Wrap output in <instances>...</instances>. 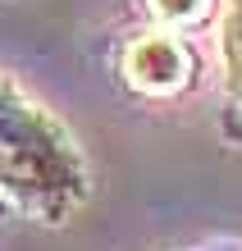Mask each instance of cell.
<instances>
[{
    "instance_id": "cell-1",
    "label": "cell",
    "mask_w": 242,
    "mask_h": 251,
    "mask_svg": "<svg viewBox=\"0 0 242 251\" xmlns=\"http://www.w3.org/2000/svg\"><path fill=\"white\" fill-rule=\"evenodd\" d=\"M0 183L46 215H64L82 192V169L64 132L0 82Z\"/></svg>"
},
{
    "instance_id": "cell-2",
    "label": "cell",
    "mask_w": 242,
    "mask_h": 251,
    "mask_svg": "<svg viewBox=\"0 0 242 251\" xmlns=\"http://www.w3.org/2000/svg\"><path fill=\"white\" fill-rule=\"evenodd\" d=\"M124 73L142 92H174L188 78V50L174 37H142L124 55Z\"/></svg>"
},
{
    "instance_id": "cell-3",
    "label": "cell",
    "mask_w": 242,
    "mask_h": 251,
    "mask_svg": "<svg viewBox=\"0 0 242 251\" xmlns=\"http://www.w3.org/2000/svg\"><path fill=\"white\" fill-rule=\"evenodd\" d=\"M219 46H224V73H229V96L242 110V0L224 5V23H219Z\"/></svg>"
},
{
    "instance_id": "cell-4",
    "label": "cell",
    "mask_w": 242,
    "mask_h": 251,
    "mask_svg": "<svg viewBox=\"0 0 242 251\" xmlns=\"http://www.w3.org/2000/svg\"><path fill=\"white\" fill-rule=\"evenodd\" d=\"M151 9H156L164 23H192V19H201L206 0H151Z\"/></svg>"
}]
</instances>
